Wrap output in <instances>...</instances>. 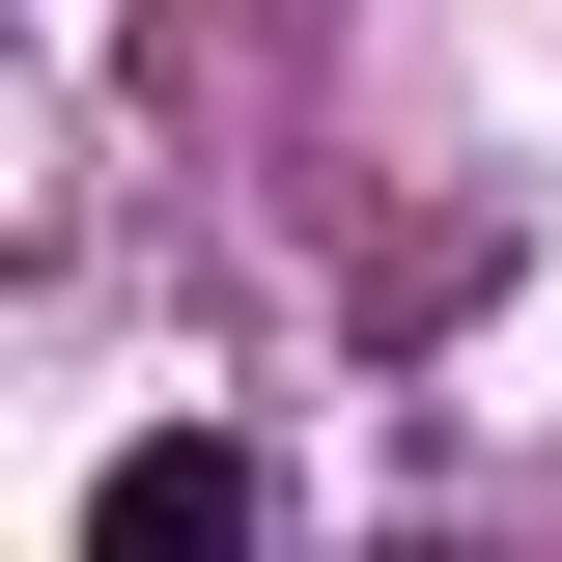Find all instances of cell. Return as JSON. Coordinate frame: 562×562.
<instances>
[{"label":"cell","mask_w":562,"mask_h":562,"mask_svg":"<svg viewBox=\"0 0 562 562\" xmlns=\"http://www.w3.org/2000/svg\"><path fill=\"white\" fill-rule=\"evenodd\" d=\"M85 562H254V450H225V422L113 450V479H85Z\"/></svg>","instance_id":"obj_1"},{"label":"cell","mask_w":562,"mask_h":562,"mask_svg":"<svg viewBox=\"0 0 562 562\" xmlns=\"http://www.w3.org/2000/svg\"><path fill=\"white\" fill-rule=\"evenodd\" d=\"M394 562H479V535H394Z\"/></svg>","instance_id":"obj_2"}]
</instances>
